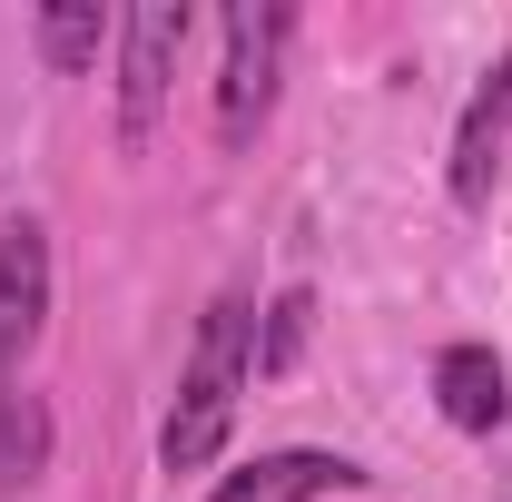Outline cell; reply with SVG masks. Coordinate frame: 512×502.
Instances as JSON below:
<instances>
[{"label": "cell", "mask_w": 512, "mask_h": 502, "mask_svg": "<svg viewBox=\"0 0 512 502\" xmlns=\"http://www.w3.org/2000/svg\"><path fill=\"white\" fill-rule=\"evenodd\" d=\"M256 384V306L247 296H217L197 315V345H188V375H178V404L158 424V463L168 473H207L227 453V424Z\"/></svg>", "instance_id": "obj_1"}, {"label": "cell", "mask_w": 512, "mask_h": 502, "mask_svg": "<svg viewBox=\"0 0 512 502\" xmlns=\"http://www.w3.org/2000/svg\"><path fill=\"white\" fill-rule=\"evenodd\" d=\"M217 40H227V60H217V138L247 148L256 128H266V109H276V69H286V40H296V10L237 0L217 20Z\"/></svg>", "instance_id": "obj_2"}, {"label": "cell", "mask_w": 512, "mask_h": 502, "mask_svg": "<svg viewBox=\"0 0 512 502\" xmlns=\"http://www.w3.org/2000/svg\"><path fill=\"white\" fill-rule=\"evenodd\" d=\"M188 10L178 0H148V10H128L119 20V138L138 148L158 109H168V79H178V50H188Z\"/></svg>", "instance_id": "obj_3"}, {"label": "cell", "mask_w": 512, "mask_h": 502, "mask_svg": "<svg viewBox=\"0 0 512 502\" xmlns=\"http://www.w3.org/2000/svg\"><path fill=\"white\" fill-rule=\"evenodd\" d=\"M40 325H50V227L0 217V384H20Z\"/></svg>", "instance_id": "obj_4"}, {"label": "cell", "mask_w": 512, "mask_h": 502, "mask_svg": "<svg viewBox=\"0 0 512 502\" xmlns=\"http://www.w3.org/2000/svg\"><path fill=\"white\" fill-rule=\"evenodd\" d=\"M345 483H365L345 453L286 443V453H256V463H237V473H217L207 502H325V493H345Z\"/></svg>", "instance_id": "obj_5"}, {"label": "cell", "mask_w": 512, "mask_h": 502, "mask_svg": "<svg viewBox=\"0 0 512 502\" xmlns=\"http://www.w3.org/2000/svg\"><path fill=\"white\" fill-rule=\"evenodd\" d=\"M434 404H444L453 434H493V424L512 414L503 355H493V345H444V355H434Z\"/></svg>", "instance_id": "obj_6"}, {"label": "cell", "mask_w": 512, "mask_h": 502, "mask_svg": "<svg viewBox=\"0 0 512 502\" xmlns=\"http://www.w3.org/2000/svg\"><path fill=\"white\" fill-rule=\"evenodd\" d=\"M503 138H512V60L473 89V109H463V128H453V197H463V207H483V197H493Z\"/></svg>", "instance_id": "obj_7"}, {"label": "cell", "mask_w": 512, "mask_h": 502, "mask_svg": "<svg viewBox=\"0 0 512 502\" xmlns=\"http://www.w3.org/2000/svg\"><path fill=\"white\" fill-rule=\"evenodd\" d=\"M50 404L30 394V384H0V493H30L40 473H50Z\"/></svg>", "instance_id": "obj_8"}, {"label": "cell", "mask_w": 512, "mask_h": 502, "mask_svg": "<svg viewBox=\"0 0 512 502\" xmlns=\"http://www.w3.org/2000/svg\"><path fill=\"white\" fill-rule=\"evenodd\" d=\"M30 40H40V60L60 69V79H79V69L99 60V40H109V10H99V0H50V10L30 20Z\"/></svg>", "instance_id": "obj_9"}, {"label": "cell", "mask_w": 512, "mask_h": 502, "mask_svg": "<svg viewBox=\"0 0 512 502\" xmlns=\"http://www.w3.org/2000/svg\"><path fill=\"white\" fill-rule=\"evenodd\" d=\"M306 315H316V296H306V286H286V296L266 306V335H256V375H286V365H296V345H306Z\"/></svg>", "instance_id": "obj_10"}]
</instances>
